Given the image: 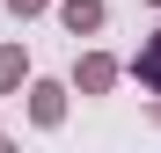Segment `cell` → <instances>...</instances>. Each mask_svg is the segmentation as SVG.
I'll use <instances>...</instances> for the list:
<instances>
[{
    "label": "cell",
    "mask_w": 161,
    "mask_h": 153,
    "mask_svg": "<svg viewBox=\"0 0 161 153\" xmlns=\"http://www.w3.org/2000/svg\"><path fill=\"white\" fill-rule=\"evenodd\" d=\"M73 88L80 95H110L117 88V59H110V51H88V59L73 66Z\"/></svg>",
    "instance_id": "7a4b0ae2"
},
{
    "label": "cell",
    "mask_w": 161,
    "mask_h": 153,
    "mask_svg": "<svg viewBox=\"0 0 161 153\" xmlns=\"http://www.w3.org/2000/svg\"><path fill=\"white\" fill-rule=\"evenodd\" d=\"M59 22H66L73 37H95L103 22H110V8H103V0H59Z\"/></svg>",
    "instance_id": "3957f363"
},
{
    "label": "cell",
    "mask_w": 161,
    "mask_h": 153,
    "mask_svg": "<svg viewBox=\"0 0 161 153\" xmlns=\"http://www.w3.org/2000/svg\"><path fill=\"white\" fill-rule=\"evenodd\" d=\"M8 8H15V15H44L51 0H8Z\"/></svg>",
    "instance_id": "8992f818"
},
{
    "label": "cell",
    "mask_w": 161,
    "mask_h": 153,
    "mask_svg": "<svg viewBox=\"0 0 161 153\" xmlns=\"http://www.w3.org/2000/svg\"><path fill=\"white\" fill-rule=\"evenodd\" d=\"M22 80H30V51L22 44H0V95H15Z\"/></svg>",
    "instance_id": "5b68a950"
},
{
    "label": "cell",
    "mask_w": 161,
    "mask_h": 153,
    "mask_svg": "<svg viewBox=\"0 0 161 153\" xmlns=\"http://www.w3.org/2000/svg\"><path fill=\"white\" fill-rule=\"evenodd\" d=\"M147 8H161V0H147Z\"/></svg>",
    "instance_id": "52a82bcc"
},
{
    "label": "cell",
    "mask_w": 161,
    "mask_h": 153,
    "mask_svg": "<svg viewBox=\"0 0 161 153\" xmlns=\"http://www.w3.org/2000/svg\"><path fill=\"white\" fill-rule=\"evenodd\" d=\"M132 73H139V88H147V95H161V29L132 51Z\"/></svg>",
    "instance_id": "277c9868"
},
{
    "label": "cell",
    "mask_w": 161,
    "mask_h": 153,
    "mask_svg": "<svg viewBox=\"0 0 161 153\" xmlns=\"http://www.w3.org/2000/svg\"><path fill=\"white\" fill-rule=\"evenodd\" d=\"M30 124L37 131H59L66 124V88L59 80H30Z\"/></svg>",
    "instance_id": "6da1fadb"
}]
</instances>
